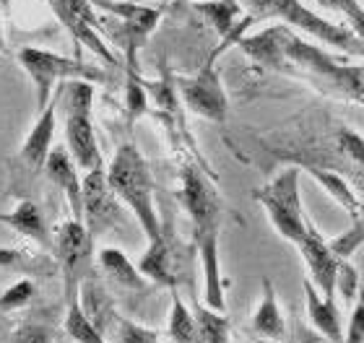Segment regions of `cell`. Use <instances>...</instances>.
Instances as JSON below:
<instances>
[{
    "mask_svg": "<svg viewBox=\"0 0 364 343\" xmlns=\"http://www.w3.org/2000/svg\"><path fill=\"white\" fill-rule=\"evenodd\" d=\"M318 3L320 8L326 11H333V13H341L346 18V26H349L357 37L364 39V6L359 0H312Z\"/></svg>",
    "mask_w": 364,
    "mask_h": 343,
    "instance_id": "obj_31",
    "label": "cell"
},
{
    "mask_svg": "<svg viewBox=\"0 0 364 343\" xmlns=\"http://www.w3.org/2000/svg\"><path fill=\"white\" fill-rule=\"evenodd\" d=\"M53 266H58L55 260H50L47 255L39 252L21 250V247H3L0 244V268L6 271H21V273H37V271H50Z\"/></svg>",
    "mask_w": 364,
    "mask_h": 343,
    "instance_id": "obj_26",
    "label": "cell"
},
{
    "mask_svg": "<svg viewBox=\"0 0 364 343\" xmlns=\"http://www.w3.org/2000/svg\"><path fill=\"white\" fill-rule=\"evenodd\" d=\"M188 3H203V0H188Z\"/></svg>",
    "mask_w": 364,
    "mask_h": 343,
    "instance_id": "obj_36",
    "label": "cell"
},
{
    "mask_svg": "<svg viewBox=\"0 0 364 343\" xmlns=\"http://www.w3.org/2000/svg\"><path fill=\"white\" fill-rule=\"evenodd\" d=\"M60 92L63 86L55 92V97L50 99L42 112H37V120L31 125L29 136L23 138V143L18 146V151L14 156V172L23 175L26 180H34L37 175H42L47 167V159L53 153V138L55 128H58V107H60Z\"/></svg>",
    "mask_w": 364,
    "mask_h": 343,
    "instance_id": "obj_11",
    "label": "cell"
},
{
    "mask_svg": "<svg viewBox=\"0 0 364 343\" xmlns=\"http://www.w3.org/2000/svg\"><path fill=\"white\" fill-rule=\"evenodd\" d=\"M177 198L193 229V247L203 273V305L216 312H227V281L221 273V222H224L221 192L216 190L211 177L193 161L182 164L180 169Z\"/></svg>",
    "mask_w": 364,
    "mask_h": 343,
    "instance_id": "obj_1",
    "label": "cell"
},
{
    "mask_svg": "<svg viewBox=\"0 0 364 343\" xmlns=\"http://www.w3.org/2000/svg\"><path fill=\"white\" fill-rule=\"evenodd\" d=\"M281 53H284V70L281 73H299L326 86L328 94L338 99L354 102L364 107V65L336 60L326 50L304 42L284 23L281 31Z\"/></svg>",
    "mask_w": 364,
    "mask_h": 343,
    "instance_id": "obj_3",
    "label": "cell"
},
{
    "mask_svg": "<svg viewBox=\"0 0 364 343\" xmlns=\"http://www.w3.org/2000/svg\"><path fill=\"white\" fill-rule=\"evenodd\" d=\"M247 13L258 21L266 18H279L289 26V29H299L304 34H310L312 39H318L323 45L343 50L346 55H357L364 58V39L357 37L349 26L343 23H333L323 18L320 13L310 11L302 0H240Z\"/></svg>",
    "mask_w": 364,
    "mask_h": 343,
    "instance_id": "obj_4",
    "label": "cell"
},
{
    "mask_svg": "<svg viewBox=\"0 0 364 343\" xmlns=\"http://www.w3.org/2000/svg\"><path fill=\"white\" fill-rule=\"evenodd\" d=\"M53 260L63 276L65 302L81 297V283L91 276L94 266V236L78 219H65L53 232Z\"/></svg>",
    "mask_w": 364,
    "mask_h": 343,
    "instance_id": "obj_9",
    "label": "cell"
},
{
    "mask_svg": "<svg viewBox=\"0 0 364 343\" xmlns=\"http://www.w3.org/2000/svg\"><path fill=\"white\" fill-rule=\"evenodd\" d=\"M250 328L268 341H281L287 336V320H284V310L279 305V294L271 276L260 278V299L250 315Z\"/></svg>",
    "mask_w": 364,
    "mask_h": 343,
    "instance_id": "obj_19",
    "label": "cell"
},
{
    "mask_svg": "<svg viewBox=\"0 0 364 343\" xmlns=\"http://www.w3.org/2000/svg\"><path fill=\"white\" fill-rule=\"evenodd\" d=\"M299 177H302V169L296 164H289L271 183L252 190V200L266 211L273 232L294 247L302 242L310 227V219L304 214L302 192H299Z\"/></svg>",
    "mask_w": 364,
    "mask_h": 343,
    "instance_id": "obj_6",
    "label": "cell"
},
{
    "mask_svg": "<svg viewBox=\"0 0 364 343\" xmlns=\"http://www.w3.org/2000/svg\"><path fill=\"white\" fill-rule=\"evenodd\" d=\"M362 291V278H359L357 268L351 266L349 260L341 263V271H338V278H336V294H341L343 302H351Z\"/></svg>",
    "mask_w": 364,
    "mask_h": 343,
    "instance_id": "obj_33",
    "label": "cell"
},
{
    "mask_svg": "<svg viewBox=\"0 0 364 343\" xmlns=\"http://www.w3.org/2000/svg\"><path fill=\"white\" fill-rule=\"evenodd\" d=\"M193 11L219 34V39L235 34L247 16L240 0H203V3H193Z\"/></svg>",
    "mask_w": 364,
    "mask_h": 343,
    "instance_id": "obj_21",
    "label": "cell"
},
{
    "mask_svg": "<svg viewBox=\"0 0 364 343\" xmlns=\"http://www.w3.org/2000/svg\"><path fill=\"white\" fill-rule=\"evenodd\" d=\"M58 330L53 322L39 320V317H26L6 333V343H55Z\"/></svg>",
    "mask_w": 364,
    "mask_h": 343,
    "instance_id": "obj_27",
    "label": "cell"
},
{
    "mask_svg": "<svg viewBox=\"0 0 364 343\" xmlns=\"http://www.w3.org/2000/svg\"><path fill=\"white\" fill-rule=\"evenodd\" d=\"M362 244H364V219H354L349 232H343L341 236L331 239V250L341 260H349Z\"/></svg>",
    "mask_w": 364,
    "mask_h": 343,
    "instance_id": "obj_32",
    "label": "cell"
},
{
    "mask_svg": "<svg viewBox=\"0 0 364 343\" xmlns=\"http://www.w3.org/2000/svg\"><path fill=\"white\" fill-rule=\"evenodd\" d=\"M227 50L216 47L203 62L200 68L193 73V76H177L175 86L177 94H180L182 104L190 109L193 114L203 117L208 122H216V125H224L229 117V97L227 89H224V81H221L219 70H216V60Z\"/></svg>",
    "mask_w": 364,
    "mask_h": 343,
    "instance_id": "obj_10",
    "label": "cell"
},
{
    "mask_svg": "<svg viewBox=\"0 0 364 343\" xmlns=\"http://www.w3.org/2000/svg\"><path fill=\"white\" fill-rule=\"evenodd\" d=\"M167 336L172 343H200L198 341V320L196 312L185 305L180 291L172 289V302H169V322Z\"/></svg>",
    "mask_w": 364,
    "mask_h": 343,
    "instance_id": "obj_24",
    "label": "cell"
},
{
    "mask_svg": "<svg viewBox=\"0 0 364 343\" xmlns=\"http://www.w3.org/2000/svg\"><path fill=\"white\" fill-rule=\"evenodd\" d=\"M60 104L65 109V148L84 172L105 169V156L99 151L97 130L91 120L94 104V84L89 81H70L63 84Z\"/></svg>",
    "mask_w": 364,
    "mask_h": 343,
    "instance_id": "obj_7",
    "label": "cell"
},
{
    "mask_svg": "<svg viewBox=\"0 0 364 343\" xmlns=\"http://www.w3.org/2000/svg\"><path fill=\"white\" fill-rule=\"evenodd\" d=\"M198 320V341L200 343H232V325L224 312H216L205 305H193Z\"/></svg>",
    "mask_w": 364,
    "mask_h": 343,
    "instance_id": "obj_25",
    "label": "cell"
},
{
    "mask_svg": "<svg viewBox=\"0 0 364 343\" xmlns=\"http://www.w3.org/2000/svg\"><path fill=\"white\" fill-rule=\"evenodd\" d=\"M37 297V283L34 278L23 276L14 281L8 289H0V312H18L23 307H29Z\"/></svg>",
    "mask_w": 364,
    "mask_h": 343,
    "instance_id": "obj_28",
    "label": "cell"
},
{
    "mask_svg": "<svg viewBox=\"0 0 364 343\" xmlns=\"http://www.w3.org/2000/svg\"><path fill=\"white\" fill-rule=\"evenodd\" d=\"M109 333H112V343H161L156 330L146 328V325H141V322H136V320H128V317H122V315L114 317Z\"/></svg>",
    "mask_w": 364,
    "mask_h": 343,
    "instance_id": "obj_29",
    "label": "cell"
},
{
    "mask_svg": "<svg viewBox=\"0 0 364 343\" xmlns=\"http://www.w3.org/2000/svg\"><path fill=\"white\" fill-rule=\"evenodd\" d=\"M0 224H6L16 232V234L26 236L29 242L42 247L45 252H53V232L47 227V219L42 214V208L29 198H21L11 211L0 214Z\"/></svg>",
    "mask_w": 364,
    "mask_h": 343,
    "instance_id": "obj_17",
    "label": "cell"
},
{
    "mask_svg": "<svg viewBox=\"0 0 364 343\" xmlns=\"http://www.w3.org/2000/svg\"><path fill=\"white\" fill-rule=\"evenodd\" d=\"M47 6H50V11L55 13V18L65 26V29L70 31V37L76 39L78 45H86L91 50V53L97 55L99 60L109 62V65H117V60H114V53L109 50V45L105 42V34L97 29H91V26H86L84 21H78L76 16H70L65 8L58 3V0H45Z\"/></svg>",
    "mask_w": 364,
    "mask_h": 343,
    "instance_id": "obj_22",
    "label": "cell"
},
{
    "mask_svg": "<svg viewBox=\"0 0 364 343\" xmlns=\"http://www.w3.org/2000/svg\"><path fill=\"white\" fill-rule=\"evenodd\" d=\"M0 343H6V333H0Z\"/></svg>",
    "mask_w": 364,
    "mask_h": 343,
    "instance_id": "obj_35",
    "label": "cell"
},
{
    "mask_svg": "<svg viewBox=\"0 0 364 343\" xmlns=\"http://www.w3.org/2000/svg\"><path fill=\"white\" fill-rule=\"evenodd\" d=\"M107 180L122 206H128L130 214L136 216V224L141 227L146 239L149 242L161 239L164 227H161L156 198H154L156 185H154L151 167L133 141H125L114 148V156L107 167Z\"/></svg>",
    "mask_w": 364,
    "mask_h": 343,
    "instance_id": "obj_2",
    "label": "cell"
},
{
    "mask_svg": "<svg viewBox=\"0 0 364 343\" xmlns=\"http://www.w3.org/2000/svg\"><path fill=\"white\" fill-rule=\"evenodd\" d=\"M97 266H99V271L122 291L149 297L151 289H159L156 283H151L141 273V268H138L120 247H102V250H97Z\"/></svg>",
    "mask_w": 364,
    "mask_h": 343,
    "instance_id": "obj_15",
    "label": "cell"
},
{
    "mask_svg": "<svg viewBox=\"0 0 364 343\" xmlns=\"http://www.w3.org/2000/svg\"><path fill=\"white\" fill-rule=\"evenodd\" d=\"M16 60L21 65V70L29 76L31 86H34V102H37V112L50 104L55 92L63 84L70 81H89V84H107V70L99 65L78 60V58H65V55L50 53L42 47H21L16 53Z\"/></svg>",
    "mask_w": 364,
    "mask_h": 343,
    "instance_id": "obj_5",
    "label": "cell"
},
{
    "mask_svg": "<svg viewBox=\"0 0 364 343\" xmlns=\"http://www.w3.org/2000/svg\"><path fill=\"white\" fill-rule=\"evenodd\" d=\"M122 222L120 198L114 195L107 180V167L86 172L84 177V224L97 239L99 234L109 232Z\"/></svg>",
    "mask_w": 364,
    "mask_h": 343,
    "instance_id": "obj_12",
    "label": "cell"
},
{
    "mask_svg": "<svg viewBox=\"0 0 364 343\" xmlns=\"http://www.w3.org/2000/svg\"><path fill=\"white\" fill-rule=\"evenodd\" d=\"M78 164L76 159L70 156L68 148L63 146H55L50 159H47L45 175L47 180L63 192V198L68 203V211L73 219L84 222V177L78 175Z\"/></svg>",
    "mask_w": 364,
    "mask_h": 343,
    "instance_id": "obj_14",
    "label": "cell"
},
{
    "mask_svg": "<svg viewBox=\"0 0 364 343\" xmlns=\"http://www.w3.org/2000/svg\"><path fill=\"white\" fill-rule=\"evenodd\" d=\"M302 291H304V310H307L312 328L318 330L323 338H328L331 343H343V317L336 297L323 294L307 276L302 278Z\"/></svg>",
    "mask_w": 364,
    "mask_h": 343,
    "instance_id": "obj_16",
    "label": "cell"
},
{
    "mask_svg": "<svg viewBox=\"0 0 364 343\" xmlns=\"http://www.w3.org/2000/svg\"><path fill=\"white\" fill-rule=\"evenodd\" d=\"M97 11L109 13L114 26H105V34L125 53V73H141L138 70V55L151 39L161 21V8L141 6V3H125V0H94Z\"/></svg>",
    "mask_w": 364,
    "mask_h": 343,
    "instance_id": "obj_8",
    "label": "cell"
},
{
    "mask_svg": "<svg viewBox=\"0 0 364 343\" xmlns=\"http://www.w3.org/2000/svg\"><path fill=\"white\" fill-rule=\"evenodd\" d=\"M296 250L302 255L304 266H307V278L318 286L323 294L336 297V278L341 271L343 260L331 250V242L323 239V234L318 232V227L310 222L307 234L302 236V242L296 244Z\"/></svg>",
    "mask_w": 364,
    "mask_h": 343,
    "instance_id": "obj_13",
    "label": "cell"
},
{
    "mask_svg": "<svg viewBox=\"0 0 364 343\" xmlns=\"http://www.w3.org/2000/svg\"><path fill=\"white\" fill-rule=\"evenodd\" d=\"M296 167L302 169V172H307V175H310L312 180H315V183H318L320 187H323V190H326L328 195H331V198L351 216V222H354V219H364L362 195H359V192L354 190L338 172L320 167V164H315V161H296Z\"/></svg>",
    "mask_w": 364,
    "mask_h": 343,
    "instance_id": "obj_18",
    "label": "cell"
},
{
    "mask_svg": "<svg viewBox=\"0 0 364 343\" xmlns=\"http://www.w3.org/2000/svg\"><path fill=\"white\" fill-rule=\"evenodd\" d=\"M63 333L73 343H109V338L97 328V322L86 315L81 297L65 302V317H63Z\"/></svg>",
    "mask_w": 364,
    "mask_h": 343,
    "instance_id": "obj_23",
    "label": "cell"
},
{
    "mask_svg": "<svg viewBox=\"0 0 364 343\" xmlns=\"http://www.w3.org/2000/svg\"><path fill=\"white\" fill-rule=\"evenodd\" d=\"M362 6H364V3H362Z\"/></svg>",
    "mask_w": 364,
    "mask_h": 343,
    "instance_id": "obj_37",
    "label": "cell"
},
{
    "mask_svg": "<svg viewBox=\"0 0 364 343\" xmlns=\"http://www.w3.org/2000/svg\"><path fill=\"white\" fill-rule=\"evenodd\" d=\"M138 268L141 273L149 278L151 283L161 286V289H177V273H175V255L169 250V239L167 234L156 239V242H149L144 258L138 260Z\"/></svg>",
    "mask_w": 364,
    "mask_h": 343,
    "instance_id": "obj_20",
    "label": "cell"
},
{
    "mask_svg": "<svg viewBox=\"0 0 364 343\" xmlns=\"http://www.w3.org/2000/svg\"><path fill=\"white\" fill-rule=\"evenodd\" d=\"M336 146L362 172V190H364V136L357 133L354 128H349V125H341V128H336Z\"/></svg>",
    "mask_w": 364,
    "mask_h": 343,
    "instance_id": "obj_30",
    "label": "cell"
},
{
    "mask_svg": "<svg viewBox=\"0 0 364 343\" xmlns=\"http://www.w3.org/2000/svg\"><path fill=\"white\" fill-rule=\"evenodd\" d=\"M343 343H364V286L357 294V302L349 312V322L343 330Z\"/></svg>",
    "mask_w": 364,
    "mask_h": 343,
    "instance_id": "obj_34",
    "label": "cell"
}]
</instances>
